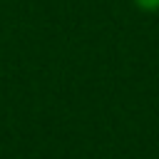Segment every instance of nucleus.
Listing matches in <instances>:
<instances>
[{
  "instance_id": "nucleus-1",
  "label": "nucleus",
  "mask_w": 159,
  "mask_h": 159,
  "mask_svg": "<svg viewBox=\"0 0 159 159\" xmlns=\"http://www.w3.org/2000/svg\"><path fill=\"white\" fill-rule=\"evenodd\" d=\"M132 5L142 12H159V0H132Z\"/></svg>"
}]
</instances>
